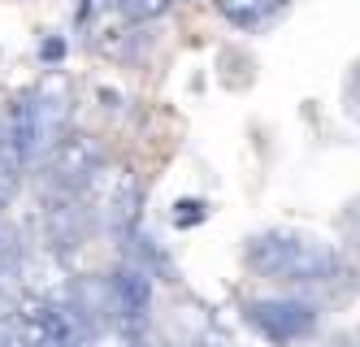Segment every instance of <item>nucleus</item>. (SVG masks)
<instances>
[{
    "label": "nucleus",
    "instance_id": "f257e3e1",
    "mask_svg": "<svg viewBox=\"0 0 360 347\" xmlns=\"http://www.w3.org/2000/svg\"><path fill=\"white\" fill-rule=\"evenodd\" d=\"M243 260L252 274L274 278V282H321L339 270L334 248L300 230H265V234L248 239Z\"/></svg>",
    "mask_w": 360,
    "mask_h": 347
},
{
    "label": "nucleus",
    "instance_id": "f03ea898",
    "mask_svg": "<svg viewBox=\"0 0 360 347\" xmlns=\"http://www.w3.org/2000/svg\"><path fill=\"white\" fill-rule=\"evenodd\" d=\"M83 204L91 213V226L105 230V234H117L126 239L135 226H139V208H143V187L135 178L131 165L122 161H105L96 170V178L83 187Z\"/></svg>",
    "mask_w": 360,
    "mask_h": 347
},
{
    "label": "nucleus",
    "instance_id": "7ed1b4c3",
    "mask_svg": "<svg viewBox=\"0 0 360 347\" xmlns=\"http://www.w3.org/2000/svg\"><path fill=\"white\" fill-rule=\"evenodd\" d=\"M39 226H44V248L57 252L61 260H70L74 252L87 244V234H91V213H87L79 191L48 187L44 208H39Z\"/></svg>",
    "mask_w": 360,
    "mask_h": 347
},
{
    "label": "nucleus",
    "instance_id": "20e7f679",
    "mask_svg": "<svg viewBox=\"0 0 360 347\" xmlns=\"http://www.w3.org/2000/svg\"><path fill=\"white\" fill-rule=\"evenodd\" d=\"M100 165H105V148L87 130H65L57 139V148L44 156L48 187H61V191H83Z\"/></svg>",
    "mask_w": 360,
    "mask_h": 347
},
{
    "label": "nucleus",
    "instance_id": "39448f33",
    "mask_svg": "<svg viewBox=\"0 0 360 347\" xmlns=\"http://www.w3.org/2000/svg\"><path fill=\"white\" fill-rule=\"evenodd\" d=\"M248 322L269 343H300L304 334H313L317 308L300 304V300H252L248 304Z\"/></svg>",
    "mask_w": 360,
    "mask_h": 347
},
{
    "label": "nucleus",
    "instance_id": "423d86ee",
    "mask_svg": "<svg viewBox=\"0 0 360 347\" xmlns=\"http://www.w3.org/2000/svg\"><path fill=\"white\" fill-rule=\"evenodd\" d=\"M35 100V118H39V152L48 156L57 148V139L70 130V113H74V83L61 70H48L39 78V87L31 92Z\"/></svg>",
    "mask_w": 360,
    "mask_h": 347
},
{
    "label": "nucleus",
    "instance_id": "0eeeda50",
    "mask_svg": "<svg viewBox=\"0 0 360 347\" xmlns=\"http://www.w3.org/2000/svg\"><path fill=\"white\" fill-rule=\"evenodd\" d=\"M109 286H113V313H117V322L143 330L148 313H152V274L139 270V265H122L117 274H109Z\"/></svg>",
    "mask_w": 360,
    "mask_h": 347
},
{
    "label": "nucleus",
    "instance_id": "6e6552de",
    "mask_svg": "<svg viewBox=\"0 0 360 347\" xmlns=\"http://www.w3.org/2000/svg\"><path fill=\"white\" fill-rule=\"evenodd\" d=\"M217 13L230 22V26H243V31H256V26H265L282 13L287 0H213Z\"/></svg>",
    "mask_w": 360,
    "mask_h": 347
},
{
    "label": "nucleus",
    "instance_id": "1a4fd4ad",
    "mask_svg": "<svg viewBox=\"0 0 360 347\" xmlns=\"http://www.w3.org/2000/svg\"><path fill=\"white\" fill-rule=\"evenodd\" d=\"M83 347H148L139 326H126V322H105V326H91Z\"/></svg>",
    "mask_w": 360,
    "mask_h": 347
},
{
    "label": "nucleus",
    "instance_id": "9d476101",
    "mask_svg": "<svg viewBox=\"0 0 360 347\" xmlns=\"http://www.w3.org/2000/svg\"><path fill=\"white\" fill-rule=\"evenodd\" d=\"M169 5H174V0H117L122 18L131 22V26H143V22H152V18H161Z\"/></svg>",
    "mask_w": 360,
    "mask_h": 347
},
{
    "label": "nucleus",
    "instance_id": "9b49d317",
    "mask_svg": "<svg viewBox=\"0 0 360 347\" xmlns=\"http://www.w3.org/2000/svg\"><path fill=\"white\" fill-rule=\"evenodd\" d=\"M204 222V200H178L174 204V226H195Z\"/></svg>",
    "mask_w": 360,
    "mask_h": 347
},
{
    "label": "nucleus",
    "instance_id": "f8f14e48",
    "mask_svg": "<svg viewBox=\"0 0 360 347\" xmlns=\"http://www.w3.org/2000/svg\"><path fill=\"white\" fill-rule=\"evenodd\" d=\"M61 48H65L61 39H48L44 44V61H61Z\"/></svg>",
    "mask_w": 360,
    "mask_h": 347
},
{
    "label": "nucleus",
    "instance_id": "ddd939ff",
    "mask_svg": "<svg viewBox=\"0 0 360 347\" xmlns=\"http://www.w3.org/2000/svg\"><path fill=\"white\" fill-rule=\"evenodd\" d=\"M5 200H9V187L0 182V213H5ZM0 248H5V226H0Z\"/></svg>",
    "mask_w": 360,
    "mask_h": 347
}]
</instances>
